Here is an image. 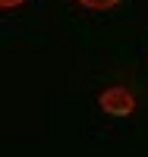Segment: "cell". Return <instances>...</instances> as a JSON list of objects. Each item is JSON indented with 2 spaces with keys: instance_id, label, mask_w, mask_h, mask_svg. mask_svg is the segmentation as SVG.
<instances>
[{
  "instance_id": "3",
  "label": "cell",
  "mask_w": 148,
  "mask_h": 157,
  "mask_svg": "<svg viewBox=\"0 0 148 157\" xmlns=\"http://www.w3.org/2000/svg\"><path fill=\"white\" fill-rule=\"evenodd\" d=\"M22 3H25V0H0V10H16Z\"/></svg>"
},
{
  "instance_id": "1",
  "label": "cell",
  "mask_w": 148,
  "mask_h": 157,
  "mask_svg": "<svg viewBox=\"0 0 148 157\" xmlns=\"http://www.w3.org/2000/svg\"><path fill=\"white\" fill-rule=\"evenodd\" d=\"M101 107L107 110V113H114V116H126V113H132V107H136V101H132V94L126 88H107L104 94H101Z\"/></svg>"
},
{
  "instance_id": "2",
  "label": "cell",
  "mask_w": 148,
  "mask_h": 157,
  "mask_svg": "<svg viewBox=\"0 0 148 157\" xmlns=\"http://www.w3.org/2000/svg\"><path fill=\"white\" fill-rule=\"evenodd\" d=\"M79 6H85V10H91V13H107V10H114V6H120L123 0H76Z\"/></svg>"
}]
</instances>
